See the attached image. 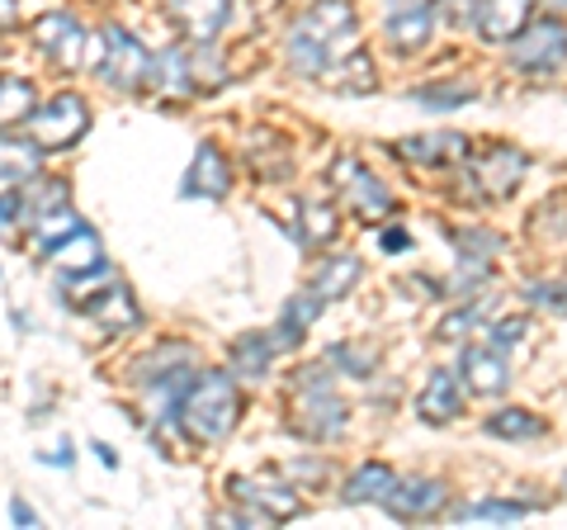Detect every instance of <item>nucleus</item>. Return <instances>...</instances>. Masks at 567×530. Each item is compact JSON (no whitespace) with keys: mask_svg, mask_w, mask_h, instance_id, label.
I'll list each match as a JSON object with an SVG mask.
<instances>
[{"mask_svg":"<svg viewBox=\"0 0 567 530\" xmlns=\"http://www.w3.org/2000/svg\"><path fill=\"white\" fill-rule=\"evenodd\" d=\"M354 48H360V14L350 0H312L289 29V62L317 81Z\"/></svg>","mask_w":567,"mask_h":530,"instance_id":"1","label":"nucleus"},{"mask_svg":"<svg viewBox=\"0 0 567 530\" xmlns=\"http://www.w3.org/2000/svg\"><path fill=\"white\" fill-rule=\"evenodd\" d=\"M175 417H181V431L194 440V446H218V440L233 436L237 421H241L237 379L227 375V369H208V375H199L185 388Z\"/></svg>","mask_w":567,"mask_h":530,"instance_id":"2","label":"nucleus"},{"mask_svg":"<svg viewBox=\"0 0 567 530\" xmlns=\"http://www.w3.org/2000/svg\"><path fill=\"white\" fill-rule=\"evenodd\" d=\"M346 421H350V412L331 388V369L327 365L298 369L289 384V431L322 446V440H336L346 431Z\"/></svg>","mask_w":567,"mask_h":530,"instance_id":"3","label":"nucleus"},{"mask_svg":"<svg viewBox=\"0 0 567 530\" xmlns=\"http://www.w3.org/2000/svg\"><path fill=\"white\" fill-rule=\"evenodd\" d=\"M20 129L39 152H66V147L81 143L85 129H91V110H85L81 95L66 91V95H52L48 104H33Z\"/></svg>","mask_w":567,"mask_h":530,"instance_id":"4","label":"nucleus"},{"mask_svg":"<svg viewBox=\"0 0 567 530\" xmlns=\"http://www.w3.org/2000/svg\"><path fill=\"white\" fill-rule=\"evenodd\" d=\"M331 185H336V194H341V204L350 208L360 223H383L388 214L398 208V200H393V190H388L374 171H369L360 156H350V152H341L331 162Z\"/></svg>","mask_w":567,"mask_h":530,"instance_id":"5","label":"nucleus"},{"mask_svg":"<svg viewBox=\"0 0 567 530\" xmlns=\"http://www.w3.org/2000/svg\"><path fill=\"white\" fill-rule=\"evenodd\" d=\"M506 48H511V67L520 77H554L567 62V24L554 20V14L548 20H529Z\"/></svg>","mask_w":567,"mask_h":530,"instance_id":"6","label":"nucleus"},{"mask_svg":"<svg viewBox=\"0 0 567 530\" xmlns=\"http://www.w3.org/2000/svg\"><path fill=\"white\" fill-rule=\"evenodd\" d=\"M95 72H100V81L110 85V91L133 95V91H142V85H147V77H152V52L142 48L133 33L104 29V33H100V62H95Z\"/></svg>","mask_w":567,"mask_h":530,"instance_id":"7","label":"nucleus"},{"mask_svg":"<svg viewBox=\"0 0 567 530\" xmlns=\"http://www.w3.org/2000/svg\"><path fill=\"white\" fill-rule=\"evenodd\" d=\"M33 48H39L58 72H81L85 52H91V33L76 24V14L58 10V14H43V20L33 24Z\"/></svg>","mask_w":567,"mask_h":530,"instance_id":"8","label":"nucleus"},{"mask_svg":"<svg viewBox=\"0 0 567 530\" xmlns=\"http://www.w3.org/2000/svg\"><path fill=\"white\" fill-rule=\"evenodd\" d=\"M435 33V6L431 0H388V24H383V39L393 52L412 58L431 43Z\"/></svg>","mask_w":567,"mask_h":530,"instance_id":"9","label":"nucleus"},{"mask_svg":"<svg viewBox=\"0 0 567 530\" xmlns=\"http://www.w3.org/2000/svg\"><path fill=\"white\" fill-rule=\"evenodd\" d=\"M233 502L246 507L251 521H289V517H303V502L289 483H260V479H233Z\"/></svg>","mask_w":567,"mask_h":530,"instance_id":"10","label":"nucleus"},{"mask_svg":"<svg viewBox=\"0 0 567 530\" xmlns=\"http://www.w3.org/2000/svg\"><path fill=\"white\" fill-rule=\"evenodd\" d=\"M468 175H473V185H477L483 200H511L516 185H520V175H525V152H516V147H492L483 156H473Z\"/></svg>","mask_w":567,"mask_h":530,"instance_id":"11","label":"nucleus"},{"mask_svg":"<svg viewBox=\"0 0 567 530\" xmlns=\"http://www.w3.org/2000/svg\"><path fill=\"white\" fill-rule=\"evenodd\" d=\"M162 10L189 43H213L233 14V0H162Z\"/></svg>","mask_w":567,"mask_h":530,"instance_id":"12","label":"nucleus"},{"mask_svg":"<svg viewBox=\"0 0 567 530\" xmlns=\"http://www.w3.org/2000/svg\"><path fill=\"white\" fill-rule=\"evenodd\" d=\"M393 152L402 156V162H412V166H454V162H464V156L473 152V143L464 133H412V137H402V143H393Z\"/></svg>","mask_w":567,"mask_h":530,"instance_id":"13","label":"nucleus"},{"mask_svg":"<svg viewBox=\"0 0 567 530\" xmlns=\"http://www.w3.org/2000/svg\"><path fill=\"white\" fill-rule=\"evenodd\" d=\"M388 517H398V521H431L445 511V483H435V479H398V488L388 492V502H383Z\"/></svg>","mask_w":567,"mask_h":530,"instance_id":"14","label":"nucleus"},{"mask_svg":"<svg viewBox=\"0 0 567 530\" xmlns=\"http://www.w3.org/2000/svg\"><path fill=\"white\" fill-rule=\"evenodd\" d=\"M48 265L58 275H91V271H100L104 265V246H100V237L91 233V227H76V233H66L62 242H52L48 246Z\"/></svg>","mask_w":567,"mask_h":530,"instance_id":"15","label":"nucleus"},{"mask_svg":"<svg viewBox=\"0 0 567 530\" xmlns=\"http://www.w3.org/2000/svg\"><path fill=\"white\" fill-rule=\"evenodd\" d=\"M529 14H535V0H483V14H477V39L506 48L529 24Z\"/></svg>","mask_w":567,"mask_h":530,"instance_id":"16","label":"nucleus"},{"mask_svg":"<svg viewBox=\"0 0 567 530\" xmlns=\"http://www.w3.org/2000/svg\"><path fill=\"white\" fill-rule=\"evenodd\" d=\"M227 190H233V166H227V156L218 147L204 143L185 171V194L189 200H223Z\"/></svg>","mask_w":567,"mask_h":530,"instance_id":"17","label":"nucleus"},{"mask_svg":"<svg viewBox=\"0 0 567 530\" xmlns=\"http://www.w3.org/2000/svg\"><path fill=\"white\" fill-rule=\"evenodd\" d=\"M458 369H464V384L473 388L477 398H496L502 388L511 384V369H506V356L496 346H468L464 360H458Z\"/></svg>","mask_w":567,"mask_h":530,"instance_id":"18","label":"nucleus"},{"mask_svg":"<svg viewBox=\"0 0 567 530\" xmlns=\"http://www.w3.org/2000/svg\"><path fill=\"white\" fill-rule=\"evenodd\" d=\"M416 412H421V421H435V427H445V421H454L458 412H464V388H458L454 369H435V375L425 379L421 398H416Z\"/></svg>","mask_w":567,"mask_h":530,"instance_id":"19","label":"nucleus"},{"mask_svg":"<svg viewBox=\"0 0 567 530\" xmlns=\"http://www.w3.org/2000/svg\"><path fill=\"white\" fill-rule=\"evenodd\" d=\"M85 313H91V323H95L100 332H110V337H118V332L137 327V304H133V294L123 289V285H110L104 294H91Z\"/></svg>","mask_w":567,"mask_h":530,"instance_id":"20","label":"nucleus"},{"mask_svg":"<svg viewBox=\"0 0 567 530\" xmlns=\"http://www.w3.org/2000/svg\"><path fill=\"white\" fill-rule=\"evenodd\" d=\"M393 488H398V473L374 459V465H360V469H354L350 479H346L341 502H350V507H369V502L383 507V502H388V492H393Z\"/></svg>","mask_w":567,"mask_h":530,"instance_id":"21","label":"nucleus"},{"mask_svg":"<svg viewBox=\"0 0 567 530\" xmlns=\"http://www.w3.org/2000/svg\"><path fill=\"white\" fill-rule=\"evenodd\" d=\"M322 85H331V91H346V95H369L379 85L374 77V58H369L364 48H354L350 58H341L331 67V72L322 77Z\"/></svg>","mask_w":567,"mask_h":530,"instance_id":"22","label":"nucleus"},{"mask_svg":"<svg viewBox=\"0 0 567 530\" xmlns=\"http://www.w3.org/2000/svg\"><path fill=\"white\" fill-rule=\"evenodd\" d=\"M354 285H360V261H354V256H327L312 271V294L322 298V304H331V298H346Z\"/></svg>","mask_w":567,"mask_h":530,"instance_id":"23","label":"nucleus"},{"mask_svg":"<svg viewBox=\"0 0 567 530\" xmlns=\"http://www.w3.org/2000/svg\"><path fill=\"white\" fill-rule=\"evenodd\" d=\"M39 147L20 143V137H0V190L24 185L29 175H39Z\"/></svg>","mask_w":567,"mask_h":530,"instance_id":"24","label":"nucleus"},{"mask_svg":"<svg viewBox=\"0 0 567 530\" xmlns=\"http://www.w3.org/2000/svg\"><path fill=\"white\" fill-rule=\"evenodd\" d=\"M275 342L265 337V332H251V337H241L237 346H233V365H237V375L241 379H265L270 375V365H275Z\"/></svg>","mask_w":567,"mask_h":530,"instance_id":"25","label":"nucleus"},{"mask_svg":"<svg viewBox=\"0 0 567 530\" xmlns=\"http://www.w3.org/2000/svg\"><path fill=\"white\" fill-rule=\"evenodd\" d=\"M298 218H303V227H298V242H308V246H327V242H336V233H341L336 208L322 204V200H303V204H298Z\"/></svg>","mask_w":567,"mask_h":530,"instance_id":"26","label":"nucleus"},{"mask_svg":"<svg viewBox=\"0 0 567 530\" xmlns=\"http://www.w3.org/2000/svg\"><path fill=\"white\" fill-rule=\"evenodd\" d=\"M544 431H548L544 421L525 408H502L487 417V436H496V440H539Z\"/></svg>","mask_w":567,"mask_h":530,"instance_id":"27","label":"nucleus"},{"mask_svg":"<svg viewBox=\"0 0 567 530\" xmlns=\"http://www.w3.org/2000/svg\"><path fill=\"white\" fill-rule=\"evenodd\" d=\"M39 104L29 77H0V129L6 123H24V114Z\"/></svg>","mask_w":567,"mask_h":530,"instance_id":"28","label":"nucleus"},{"mask_svg":"<svg viewBox=\"0 0 567 530\" xmlns=\"http://www.w3.org/2000/svg\"><path fill=\"white\" fill-rule=\"evenodd\" d=\"M185 67H189V85H194V91H218V85L227 81L223 58L208 43H194V52H185Z\"/></svg>","mask_w":567,"mask_h":530,"instance_id":"29","label":"nucleus"},{"mask_svg":"<svg viewBox=\"0 0 567 530\" xmlns=\"http://www.w3.org/2000/svg\"><path fill=\"white\" fill-rule=\"evenodd\" d=\"M483 313H487V298H483V304L458 308V313H450V317H440L435 337H440V342H458V337H468V332L483 327Z\"/></svg>","mask_w":567,"mask_h":530,"instance_id":"30","label":"nucleus"},{"mask_svg":"<svg viewBox=\"0 0 567 530\" xmlns=\"http://www.w3.org/2000/svg\"><path fill=\"white\" fill-rule=\"evenodd\" d=\"M473 85H421L416 91V104H431V110H464L473 104Z\"/></svg>","mask_w":567,"mask_h":530,"instance_id":"31","label":"nucleus"},{"mask_svg":"<svg viewBox=\"0 0 567 530\" xmlns=\"http://www.w3.org/2000/svg\"><path fill=\"white\" fill-rule=\"evenodd\" d=\"M458 517H468V521H520L529 517V502H468V507H458Z\"/></svg>","mask_w":567,"mask_h":530,"instance_id":"32","label":"nucleus"},{"mask_svg":"<svg viewBox=\"0 0 567 530\" xmlns=\"http://www.w3.org/2000/svg\"><path fill=\"white\" fill-rule=\"evenodd\" d=\"M431 6L450 29H473L477 14H483V0H431Z\"/></svg>","mask_w":567,"mask_h":530,"instance_id":"33","label":"nucleus"},{"mask_svg":"<svg viewBox=\"0 0 567 530\" xmlns=\"http://www.w3.org/2000/svg\"><path fill=\"white\" fill-rule=\"evenodd\" d=\"M327 360H331V365H346L354 379H369V375H374V365H379L374 350H354V346H331Z\"/></svg>","mask_w":567,"mask_h":530,"instance_id":"34","label":"nucleus"},{"mask_svg":"<svg viewBox=\"0 0 567 530\" xmlns=\"http://www.w3.org/2000/svg\"><path fill=\"white\" fill-rule=\"evenodd\" d=\"M525 332H529V317H502V323H492V346L506 356L511 346H520Z\"/></svg>","mask_w":567,"mask_h":530,"instance_id":"35","label":"nucleus"},{"mask_svg":"<svg viewBox=\"0 0 567 530\" xmlns=\"http://www.w3.org/2000/svg\"><path fill=\"white\" fill-rule=\"evenodd\" d=\"M529 304L554 308V313L567 317V279H554V285H535V289H529Z\"/></svg>","mask_w":567,"mask_h":530,"instance_id":"36","label":"nucleus"},{"mask_svg":"<svg viewBox=\"0 0 567 530\" xmlns=\"http://www.w3.org/2000/svg\"><path fill=\"white\" fill-rule=\"evenodd\" d=\"M454 246H458V256H487L502 242H496L492 233H454Z\"/></svg>","mask_w":567,"mask_h":530,"instance_id":"37","label":"nucleus"},{"mask_svg":"<svg viewBox=\"0 0 567 530\" xmlns=\"http://www.w3.org/2000/svg\"><path fill=\"white\" fill-rule=\"evenodd\" d=\"M10 223H20V194H14V190H0V237L10 233Z\"/></svg>","mask_w":567,"mask_h":530,"instance_id":"38","label":"nucleus"},{"mask_svg":"<svg viewBox=\"0 0 567 530\" xmlns=\"http://www.w3.org/2000/svg\"><path fill=\"white\" fill-rule=\"evenodd\" d=\"M20 29V0H0V33Z\"/></svg>","mask_w":567,"mask_h":530,"instance_id":"39","label":"nucleus"},{"mask_svg":"<svg viewBox=\"0 0 567 530\" xmlns=\"http://www.w3.org/2000/svg\"><path fill=\"white\" fill-rule=\"evenodd\" d=\"M406 246H412V237H406L402 227H388L383 233V252H406Z\"/></svg>","mask_w":567,"mask_h":530,"instance_id":"40","label":"nucleus"},{"mask_svg":"<svg viewBox=\"0 0 567 530\" xmlns=\"http://www.w3.org/2000/svg\"><path fill=\"white\" fill-rule=\"evenodd\" d=\"M10 517L20 521V526H39V517H33V507H29V502H20V498L10 502Z\"/></svg>","mask_w":567,"mask_h":530,"instance_id":"41","label":"nucleus"},{"mask_svg":"<svg viewBox=\"0 0 567 530\" xmlns=\"http://www.w3.org/2000/svg\"><path fill=\"white\" fill-rule=\"evenodd\" d=\"M48 459H52V465H71V446L62 440V446H58V455H48Z\"/></svg>","mask_w":567,"mask_h":530,"instance_id":"42","label":"nucleus"},{"mask_svg":"<svg viewBox=\"0 0 567 530\" xmlns=\"http://www.w3.org/2000/svg\"><path fill=\"white\" fill-rule=\"evenodd\" d=\"M548 6H558V10H567V0H548Z\"/></svg>","mask_w":567,"mask_h":530,"instance_id":"43","label":"nucleus"}]
</instances>
